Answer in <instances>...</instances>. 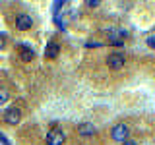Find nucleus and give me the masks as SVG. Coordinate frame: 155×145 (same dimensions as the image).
<instances>
[{
	"label": "nucleus",
	"mask_w": 155,
	"mask_h": 145,
	"mask_svg": "<svg viewBox=\"0 0 155 145\" xmlns=\"http://www.w3.org/2000/svg\"><path fill=\"white\" fill-rule=\"evenodd\" d=\"M33 27V18L27 16V14H19L16 18V29L18 31H29Z\"/></svg>",
	"instance_id": "nucleus-5"
},
{
	"label": "nucleus",
	"mask_w": 155,
	"mask_h": 145,
	"mask_svg": "<svg viewBox=\"0 0 155 145\" xmlns=\"http://www.w3.org/2000/svg\"><path fill=\"white\" fill-rule=\"evenodd\" d=\"M2 118H4V122H6L8 126H16L19 120H21V110H19L18 106H10V108L4 110Z\"/></svg>",
	"instance_id": "nucleus-2"
},
{
	"label": "nucleus",
	"mask_w": 155,
	"mask_h": 145,
	"mask_svg": "<svg viewBox=\"0 0 155 145\" xmlns=\"http://www.w3.org/2000/svg\"><path fill=\"white\" fill-rule=\"evenodd\" d=\"M64 141H66V135L60 130H51L47 134V145H64Z\"/></svg>",
	"instance_id": "nucleus-4"
},
{
	"label": "nucleus",
	"mask_w": 155,
	"mask_h": 145,
	"mask_svg": "<svg viewBox=\"0 0 155 145\" xmlns=\"http://www.w3.org/2000/svg\"><path fill=\"white\" fill-rule=\"evenodd\" d=\"M124 64H126V58L120 52H113V54H109V58H107V66L113 68V70H120V68H124Z\"/></svg>",
	"instance_id": "nucleus-3"
},
{
	"label": "nucleus",
	"mask_w": 155,
	"mask_h": 145,
	"mask_svg": "<svg viewBox=\"0 0 155 145\" xmlns=\"http://www.w3.org/2000/svg\"><path fill=\"white\" fill-rule=\"evenodd\" d=\"M19 48V58H21L23 62H31L33 58H35V50H33V47H29V45H23V43H19L18 45Z\"/></svg>",
	"instance_id": "nucleus-6"
},
{
	"label": "nucleus",
	"mask_w": 155,
	"mask_h": 145,
	"mask_svg": "<svg viewBox=\"0 0 155 145\" xmlns=\"http://www.w3.org/2000/svg\"><path fill=\"white\" fill-rule=\"evenodd\" d=\"M147 47H151V48H155V35H151V37H147Z\"/></svg>",
	"instance_id": "nucleus-10"
},
{
	"label": "nucleus",
	"mask_w": 155,
	"mask_h": 145,
	"mask_svg": "<svg viewBox=\"0 0 155 145\" xmlns=\"http://www.w3.org/2000/svg\"><path fill=\"white\" fill-rule=\"evenodd\" d=\"M87 6H89V8H97V6H99V0H87Z\"/></svg>",
	"instance_id": "nucleus-11"
},
{
	"label": "nucleus",
	"mask_w": 155,
	"mask_h": 145,
	"mask_svg": "<svg viewBox=\"0 0 155 145\" xmlns=\"http://www.w3.org/2000/svg\"><path fill=\"white\" fill-rule=\"evenodd\" d=\"M128 135H130V130H128L126 124H116L114 128L110 130V137H113L114 141H118V143L128 141Z\"/></svg>",
	"instance_id": "nucleus-1"
},
{
	"label": "nucleus",
	"mask_w": 155,
	"mask_h": 145,
	"mask_svg": "<svg viewBox=\"0 0 155 145\" xmlns=\"http://www.w3.org/2000/svg\"><path fill=\"white\" fill-rule=\"evenodd\" d=\"M4 50V37H0V52Z\"/></svg>",
	"instance_id": "nucleus-14"
},
{
	"label": "nucleus",
	"mask_w": 155,
	"mask_h": 145,
	"mask_svg": "<svg viewBox=\"0 0 155 145\" xmlns=\"http://www.w3.org/2000/svg\"><path fill=\"white\" fill-rule=\"evenodd\" d=\"M124 145H136V141H124Z\"/></svg>",
	"instance_id": "nucleus-15"
},
{
	"label": "nucleus",
	"mask_w": 155,
	"mask_h": 145,
	"mask_svg": "<svg viewBox=\"0 0 155 145\" xmlns=\"http://www.w3.org/2000/svg\"><path fill=\"white\" fill-rule=\"evenodd\" d=\"M8 99H10V95H8V91H4V89H0V106H2V105H6V103H8Z\"/></svg>",
	"instance_id": "nucleus-9"
},
{
	"label": "nucleus",
	"mask_w": 155,
	"mask_h": 145,
	"mask_svg": "<svg viewBox=\"0 0 155 145\" xmlns=\"http://www.w3.org/2000/svg\"><path fill=\"white\" fill-rule=\"evenodd\" d=\"M85 47H89V48H91V47H101V43H95V41H93V43H91V41H89V43H87V45H85Z\"/></svg>",
	"instance_id": "nucleus-13"
},
{
	"label": "nucleus",
	"mask_w": 155,
	"mask_h": 145,
	"mask_svg": "<svg viewBox=\"0 0 155 145\" xmlns=\"http://www.w3.org/2000/svg\"><path fill=\"white\" fill-rule=\"evenodd\" d=\"M58 52H60V45L54 41H51L48 45L45 47V58H56Z\"/></svg>",
	"instance_id": "nucleus-8"
},
{
	"label": "nucleus",
	"mask_w": 155,
	"mask_h": 145,
	"mask_svg": "<svg viewBox=\"0 0 155 145\" xmlns=\"http://www.w3.org/2000/svg\"><path fill=\"white\" fill-rule=\"evenodd\" d=\"M0 141H2L4 145H12V143H10V139H8V137H6L4 134H0Z\"/></svg>",
	"instance_id": "nucleus-12"
},
{
	"label": "nucleus",
	"mask_w": 155,
	"mask_h": 145,
	"mask_svg": "<svg viewBox=\"0 0 155 145\" xmlns=\"http://www.w3.org/2000/svg\"><path fill=\"white\" fill-rule=\"evenodd\" d=\"M95 132H97V128H95L91 122H84V124L78 126V134L84 135V137H89V135H93Z\"/></svg>",
	"instance_id": "nucleus-7"
}]
</instances>
